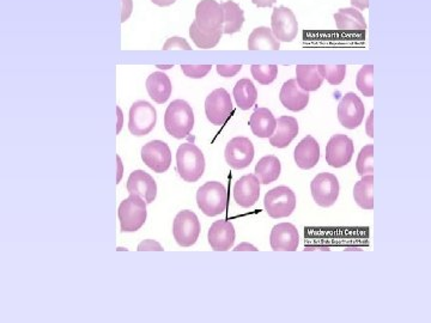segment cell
<instances>
[{
    "label": "cell",
    "mask_w": 431,
    "mask_h": 323,
    "mask_svg": "<svg viewBox=\"0 0 431 323\" xmlns=\"http://www.w3.org/2000/svg\"><path fill=\"white\" fill-rule=\"evenodd\" d=\"M318 69L323 79H326L331 85L342 84L347 74L345 65H318Z\"/></svg>",
    "instance_id": "e575fe53"
},
{
    "label": "cell",
    "mask_w": 431,
    "mask_h": 323,
    "mask_svg": "<svg viewBox=\"0 0 431 323\" xmlns=\"http://www.w3.org/2000/svg\"><path fill=\"white\" fill-rule=\"evenodd\" d=\"M260 181L255 174H248L241 177L234 186V199L241 208H252L257 204L260 196Z\"/></svg>",
    "instance_id": "e0dca14e"
},
{
    "label": "cell",
    "mask_w": 431,
    "mask_h": 323,
    "mask_svg": "<svg viewBox=\"0 0 431 323\" xmlns=\"http://www.w3.org/2000/svg\"><path fill=\"white\" fill-rule=\"evenodd\" d=\"M116 162H118V178H116V183H119L121 181V177H123V162H121L119 154L116 156Z\"/></svg>",
    "instance_id": "bcb514c9"
},
{
    "label": "cell",
    "mask_w": 431,
    "mask_h": 323,
    "mask_svg": "<svg viewBox=\"0 0 431 323\" xmlns=\"http://www.w3.org/2000/svg\"><path fill=\"white\" fill-rule=\"evenodd\" d=\"M250 126L259 138H271L277 128V120L267 108H257L250 116Z\"/></svg>",
    "instance_id": "603a6c76"
},
{
    "label": "cell",
    "mask_w": 431,
    "mask_h": 323,
    "mask_svg": "<svg viewBox=\"0 0 431 323\" xmlns=\"http://www.w3.org/2000/svg\"><path fill=\"white\" fill-rule=\"evenodd\" d=\"M142 159L155 173H166L172 164V151L162 140H152L142 147Z\"/></svg>",
    "instance_id": "9a60e30c"
},
{
    "label": "cell",
    "mask_w": 431,
    "mask_h": 323,
    "mask_svg": "<svg viewBox=\"0 0 431 323\" xmlns=\"http://www.w3.org/2000/svg\"><path fill=\"white\" fill-rule=\"evenodd\" d=\"M220 5L224 11V34H235L241 30L245 23V12L242 8L233 0H228Z\"/></svg>",
    "instance_id": "83f0119b"
},
{
    "label": "cell",
    "mask_w": 431,
    "mask_h": 323,
    "mask_svg": "<svg viewBox=\"0 0 431 323\" xmlns=\"http://www.w3.org/2000/svg\"><path fill=\"white\" fill-rule=\"evenodd\" d=\"M177 173L186 182H196L204 175L205 157L196 144L185 142L177 149Z\"/></svg>",
    "instance_id": "3957f363"
},
{
    "label": "cell",
    "mask_w": 431,
    "mask_h": 323,
    "mask_svg": "<svg viewBox=\"0 0 431 323\" xmlns=\"http://www.w3.org/2000/svg\"><path fill=\"white\" fill-rule=\"evenodd\" d=\"M276 1L277 0H252V3L257 5L258 8H271V6H274Z\"/></svg>",
    "instance_id": "7bdbcfd3"
},
{
    "label": "cell",
    "mask_w": 431,
    "mask_h": 323,
    "mask_svg": "<svg viewBox=\"0 0 431 323\" xmlns=\"http://www.w3.org/2000/svg\"><path fill=\"white\" fill-rule=\"evenodd\" d=\"M132 12V0H123V16H121V22L128 21V17Z\"/></svg>",
    "instance_id": "ab89813d"
},
{
    "label": "cell",
    "mask_w": 431,
    "mask_h": 323,
    "mask_svg": "<svg viewBox=\"0 0 431 323\" xmlns=\"http://www.w3.org/2000/svg\"><path fill=\"white\" fill-rule=\"evenodd\" d=\"M366 108L362 100L354 93L344 95L338 104V119L343 128L354 130L362 125Z\"/></svg>",
    "instance_id": "8fae6325"
},
{
    "label": "cell",
    "mask_w": 431,
    "mask_h": 323,
    "mask_svg": "<svg viewBox=\"0 0 431 323\" xmlns=\"http://www.w3.org/2000/svg\"><path fill=\"white\" fill-rule=\"evenodd\" d=\"M356 169L358 175L366 176V175H374V145L369 144L363 147L361 152L358 154Z\"/></svg>",
    "instance_id": "d6a6232c"
},
{
    "label": "cell",
    "mask_w": 431,
    "mask_h": 323,
    "mask_svg": "<svg viewBox=\"0 0 431 323\" xmlns=\"http://www.w3.org/2000/svg\"><path fill=\"white\" fill-rule=\"evenodd\" d=\"M374 110L370 112L369 118L366 120V131L369 138H374Z\"/></svg>",
    "instance_id": "60d3db41"
},
{
    "label": "cell",
    "mask_w": 431,
    "mask_h": 323,
    "mask_svg": "<svg viewBox=\"0 0 431 323\" xmlns=\"http://www.w3.org/2000/svg\"><path fill=\"white\" fill-rule=\"evenodd\" d=\"M228 166L233 169H245L254 158L253 142L246 137H236L228 142L224 151Z\"/></svg>",
    "instance_id": "4fadbf2b"
},
{
    "label": "cell",
    "mask_w": 431,
    "mask_h": 323,
    "mask_svg": "<svg viewBox=\"0 0 431 323\" xmlns=\"http://www.w3.org/2000/svg\"><path fill=\"white\" fill-rule=\"evenodd\" d=\"M335 24L337 29L347 33H366V23L364 17L359 10L354 8H340L335 13Z\"/></svg>",
    "instance_id": "cb8c5ba5"
},
{
    "label": "cell",
    "mask_w": 431,
    "mask_h": 323,
    "mask_svg": "<svg viewBox=\"0 0 431 323\" xmlns=\"http://www.w3.org/2000/svg\"><path fill=\"white\" fill-rule=\"evenodd\" d=\"M279 100L291 112H301L308 106L309 93L301 88L296 79H290L281 86Z\"/></svg>",
    "instance_id": "ffe728a7"
},
{
    "label": "cell",
    "mask_w": 431,
    "mask_h": 323,
    "mask_svg": "<svg viewBox=\"0 0 431 323\" xmlns=\"http://www.w3.org/2000/svg\"><path fill=\"white\" fill-rule=\"evenodd\" d=\"M248 50H281V43L276 39L272 29L266 27H259L252 31L248 38Z\"/></svg>",
    "instance_id": "4316f807"
},
{
    "label": "cell",
    "mask_w": 431,
    "mask_h": 323,
    "mask_svg": "<svg viewBox=\"0 0 431 323\" xmlns=\"http://www.w3.org/2000/svg\"><path fill=\"white\" fill-rule=\"evenodd\" d=\"M354 154V142L345 135H333L326 145V162L332 168L347 166Z\"/></svg>",
    "instance_id": "5bb4252c"
},
{
    "label": "cell",
    "mask_w": 431,
    "mask_h": 323,
    "mask_svg": "<svg viewBox=\"0 0 431 323\" xmlns=\"http://www.w3.org/2000/svg\"><path fill=\"white\" fill-rule=\"evenodd\" d=\"M295 162L297 166L303 170H309L319 163L320 159V145L316 142V139L313 138L312 135H307L302 139L296 149H295Z\"/></svg>",
    "instance_id": "44dd1931"
},
{
    "label": "cell",
    "mask_w": 431,
    "mask_h": 323,
    "mask_svg": "<svg viewBox=\"0 0 431 323\" xmlns=\"http://www.w3.org/2000/svg\"><path fill=\"white\" fill-rule=\"evenodd\" d=\"M296 81L306 91H316L323 85V77L318 65H297Z\"/></svg>",
    "instance_id": "f1b7e54d"
},
{
    "label": "cell",
    "mask_w": 431,
    "mask_h": 323,
    "mask_svg": "<svg viewBox=\"0 0 431 323\" xmlns=\"http://www.w3.org/2000/svg\"><path fill=\"white\" fill-rule=\"evenodd\" d=\"M281 171V161L274 154L262 157L255 166V176L258 177L262 185H269L277 181Z\"/></svg>",
    "instance_id": "484cf974"
},
{
    "label": "cell",
    "mask_w": 431,
    "mask_h": 323,
    "mask_svg": "<svg viewBox=\"0 0 431 323\" xmlns=\"http://www.w3.org/2000/svg\"><path fill=\"white\" fill-rule=\"evenodd\" d=\"M155 5H157V6H161V8H166V6H170V5H173L177 0H151Z\"/></svg>",
    "instance_id": "f6af8a7d"
},
{
    "label": "cell",
    "mask_w": 431,
    "mask_h": 323,
    "mask_svg": "<svg viewBox=\"0 0 431 323\" xmlns=\"http://www.w3.org/2000/svg\"><path fill=\"white\" fill-rule=\"evenodd\" d=\"M147 201L135 194H130L128 199L120 204L118 217L123 232H135L147 220Z\"/></svg>",
    "instance_id": "5b68a950"
},
{
    "label": "cell",
    "mask_w": 431,
    "mask_h": 323,
    "mask_svg": "<svg viewBox=\"0 0 431 323\" xmlns=\"http://www.w3.org/2000/svg\"><path fill=\"white\" fill-rule=\"evenodd\" d=\"M147 90L149 96L158 104L166 103L172 95V81L163 72H154L147 79Z\"/></svg>",
    "instance_id": "d4e9b609"
},
{
    "label": "cell",
    "mask_w": 431,
    "mask_h": 323,
    "mask_svg": "<svg viewBox=\"0 0 431 323\" xmlns=\"http://www.w3.org/2000/svg\"><path fill=\"white\" fill-rule=\"evenodd\" d=\"M138 251H163V246L159 243L156 242L154 239H144L142 242L139 243Z\"/></svg>",
    "instance_id": "f35d334b"
},
{
    "label": "cell",
    "mask_w": 431,
    "mask_h": 323,
    "mask_svg": "<svg viewBox=\"0 0 431 323\" xmlns=\"http://www.w3.org/2000/svg\"><path fill=\"white\" fill-rule=\"evenodd\" d=\"M271 27L276 39L279 42H293L298 33L296 16L289 8L279 6L274 8L271 17Z\"/></svg>",
    "instance_id": "7c38bea8"
},
{
    "label": "cell",
    "mask_w": 431,
    "mask_h": 323,
    "mask_svg": "<svg viewBox=\"0 0 431 323\" xmlns=\"http://www.w3.org/2000/svg\"><path fill=\"white\" fill-rule=\"evenodd\" d=\"M233 250L234 251H258V249L253 244L247 242L241 243L239 246H235V249Z\"/></svg>",
    "instance_id": "b9f144b4"
},
{
    "label": "cell",
    "mask_w": 431,
    "mask_h": 323,
    "mask_svg": "<svg viewBox=\"0 0 431 323\" xmlns=\"http://www.w3.org/2000/svg\"><path fill=\"white\" fill-rule=\"evenodd\" d=\"M194 126V113L186 101L175 100L167 108L164 128L172 137L177 139L189 137Z\"/></svg>",
    "instance_id": "7a4b0ae2"
},
{
    "label": "cell",
    "mask_w": 431,
    "mask_h": 323,
    "mask_svg": "<svg viewBox=\"0 0 431 323\" xmlns=\"http://www.w3.org/2000/svg\"><path fill=\"white\" fill-rule=\"evenodd\" d=\"M196 204L208 217H215L227 210L228 192L220 182H206L196 192Z\"/></svg>",
    "instance_id": "277c9868"
},
{
    "label": "cell",
    "mask_w": 431,
    "mask_h": 323,
    "mask_svg": "<svg viewBox=\"0 0 431 323\" xmlns=\"http://www.w3.org/2000/svg\"><path fill=\"white\" fill-rule=\"evenodd\" d=\"M269 244L274 251H295L300 244L297 227L291 223L274 225L269 236Z\"/></svg>",
    "instance_id": "2e32d148"
},
{
    "label": "cell",
    "mask_w": 431,
    "mask_h": 323,
    "mask_svg": "<svg viewBox=\"0 0 431 323\" xmlns=\"http://www.w3.org/2000/svg\"><path fill=\"white\" fill-rule=\"evenodd\" d=\"M116 112H118V118H119V123H118V130H116V135H119L120 131H121V128H123V113H121V109H120V107H116Z\"/></svg>",
    "instance_id": "7dc6e473"
},
{
    "label": "cell",
    "mask_w": 431,
    "mask_h": 323,
    "mask_svg": "<svg viewBox=\"0 0 431 323\" xmlns=\"http://www.w3.org/2000/svg\"><path fill=\"white\" fill-rule=\"evenodd\" d=\"M339 181L335 175L321 173L313 178L310 192L313 199L321 208H331L338 200Z\"/></svg>",
    "instance_id": "30bf717a"
},
{
    "label": "cell",
    "mask_w": 431,
    "mask_h": 323,
    "mask_svg": "<svg viewBox=\"0 0 431 323\" xmlns=\"http://www.w3.org/2000/svg\"><path fill=\"white\" fill-rule=\"evenodd\" d=\"M296 196L295 193L285 186L276 187L266 193L264 206L271 218L281 220L293 215L296 208Z\"/></svg>",
    "instance_id": "8992f818"
},
{
    "label": "cell",
    "mask_w": 431,
    "mask_h": 323,
    "mask_svg": "<svg viewBox=\"0 0 431 323\" xmlns=\"http://www.w3.org/2000/svg\"><path fill=\"white\" fill-rule=\"evenodd\" d=\"M374 175L362 176V180L354 185V199L363 210H374Z\"/></svg>",
    "instance_id": "4dcf8cb0"
},
{
    "label": "cell",
    "mask_w": 431,
    "mask_h": 323,
    "mask_svg": "<svg viewBox=\"0 0 431 323\" xmlns=\"http://www.w3.org/2000/svg\"><path fill=\"white\" fill-rule=\"evenodd\" d=\"M201 223L196 213L189 210L179 212L173 223L174 239L180 246H192L201 235Z\"/></svg>",
    "instance_id": "9c48e42d"
},
{
    "label": "cell",
    "mask_w": 431,
    "mask_h": 323,
    "mask_svg": "<svg viewBox=\"0 0 431 323\" xmlns=\"http://www.w3.org/2000/svg\"><path fill=\"white\" fill-rule=\"evenodd\" d=\"M128 191L130 194L140 196L147 204H151L157 196V185L150 174L144 170H135L128 177Z\"/></svg>",
    "instance_id": "d6986e66"
},
{
    "label": "cell",
    "mask_w": 431,
    "mask_h": 323,
    "mask_svg": "<svg viewBox=\"0 0 431 323\" xmlns=\"http://www.w3.org/2000/svg\"><path fill=\"white\" fill-rule=\"evenodd\" d=\"M157 121V113L154 106L147 101H137L130 109L128 130L135 137L147 135L154 130Z\"/></svg>",
    "instance_id": "ba28073f"
},
{
    "label": "cell",
    "mask_w": 431,
    "mask_h": 323,
    "mask_svg": "<svg viewBox=\"0 0 431 323\" xmlns=\"http://www.w3.org/2000/svg\"><path fill=\"white\" fill-rule=\"evenodd\" d=\"M208 239L215 251L230 250L235 242V227L229 220H217L208 230Z\"/></svg>",
    "instance_id": "ac0fdd59"
},
{
    "label": "cell",
    "mask_w": 431,
    "mask_h": 323,
    "mask_svg": "<svg viewBox=\"0 0 431 323\" xmlns=\"http://www.w3.org/2000/svg\"><path fill=\"white\" fill-rule=\"evenodd\" d=\"M163 50H191V46H189V42L186 41L185 39H181V38H172V39H168L166 43H164V46H163Z\"/></svg>",
    "instance_id": "8d00e7d4"
},
{
    "label": "cell",
    "mask_w": 431,
    "mask_h": 323,
    "mask_svg": "<svg viewBox=\"0 0 431 323\" xmlns=\"http://www.w3.org/2000/svg\"><path fill=\"white\" fill-rule=\"evenodd\" d=\"M234 97H235L236 104L240 109L248 110L254 106L258 100V90L255 88L253 81L248 78H243L237 81L234 88Z\"/></svg>",
    "instance_id": "f546056e"
},
{
    "label": "cell",
    "mask_w": 431,
    "mask_h": 323,
    "mask_svg": "<svg viewBox=\"0 0 431 323\" xmlns=\"http://www.w3.org/2000/svg\"><path fill=\"white\" fill-rule=\"evenodd\" d=\"M211 69V65H181L182 72L193 79L204 78Z\"/></svg>",
    "instance_id": "d590c367"
},
{
    "label": "cell",
    "mask_w": 431,
    "mask_h": 323,
    "mask_svg": "<svg viewBox=\"0 0 431 323\" xmlns=\"http://www.w3.org/2000/svg\"><path fill=\"white\" fill-rule=\"evenodd\" d=\"M356 85L361 93L366 97L374 96V66H363L358 71Z\"/></svg>",
    "instance_id": "1f68e13d"
},
{
    "label": "cell",
    "mask_w": 431,
    "mask_h": 323,
    "mask_svg": "<svg viewBox=\"0 0 431 323\" xmlns=\"http://www.w3.org/2000/svg\"><path fill=\"white\" fill-rule=\"evenodd\" d=\"M298 135V123L293 116H281L277 120V128L269 138V144L278 149L289 147Z\"/></svg>",
    "instance_id": "7402d4cb"
},
{
    "label": "cell",
    "mask_w": 431,
    "mask_h": 323,
    "mask_svg": "<svg viewBox=\"0 0 431 323\" xmlns=\"http://www.w3.org/2000/svg\"><path fill=\"white\" fill-rule=\"evenodd\" d=\"M250 72L255 81L262 85H269L274 83L277 78V65H252Z\"/></svg>",
    "instance_id": "836d02e7"
},
{
    "label": "cell",
    "mask_w": 431,
    "mask_h": 323,
    "mask_svg": "<svg viewBox=\"0 0 431 323\" xmlns=\"http://www.w3.org/2000/svg\"><path fill=\"white\" fill-rule=\"evenodd\" d=\"M206 118L212 125L223 126L234 113V106L227 90L223 88L213 90L205 101Z\"/></svg>",
    "instance_id": "52a82bcc"
},
{
    "label": "cell",
    "mask_w": 431,
    "mask_h": 323,
    "mask_svg": "<svg viewBox=\"0 0 431 323\" xmlns=\"http://www.w3.org/2000/svg\"><path fill=\"white\" fill-rule=\"evenodd\" d=\"M350 1L352 6L359 8V10H366L369 8V0H350Z\"/></svg>",
    "instance_id": "ee69618b"
},
{
    "label": "cell",
    "mask_w": 431,
    "mask_h": 323,
    "mask_svg": "<svg viewBox=\"0 0 431 323\" xmlns=\"http://www.w3.org/2000/svg\"><path fill=\"white\" fill-rule=\"evenodd\" d=\"M224 34V11L216 0H201L196 5V20L189 27V36L198 48H215Z\"/></svg>",
    "instance_id": "6da1fadb"
},
{
    "label": "cell",
    "mask_w": 431,
    "mask_h": 323,
    "mask_svg": "<svg viewBox=\"0 0 431 323\" xmlns=\"http://www.w3.org/2000/svg\"><path fill=\"white\" fill-rule=\"evenodd\" d=\"M157 67H158V69H170V67H173V66H172V65H168V66L158 65Z\"/></svg>",
    "instance_id": "c3c4849f"
},
{
    "label": "cell",
    "mask_w": 431,
    "mask_h": 323,
    "mask_svg": "<svg viewBox=\"0 0 431 323\" xmlns=\"http://www.w3.org/2000/svg\"><path fill=\"white\" fill-rule=\"evenodd\" d=\"M242 69V65H218L217 72L224 78H231L239 74Z\"/></svg>",
    "instance_id": "74e56055"
}]
</instances>
